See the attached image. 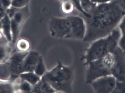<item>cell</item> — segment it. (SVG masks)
I'll return each instance as SVG.
<instances>
[{"label":"cell","instance_id":"obj_1","mask_svg":"<svg viewBox=\"0 0 125 93\" xmlns=\"http://www.w3.org/2000/svg\"><path fill=\"white\" fill-rule=\"evenodd\" d=\"M90 14L89 18H83L86 31L83 41L92 42L111 34L118 27L125 12L119 0H115L96 4Z\"/></svg>","mask_w":125,"mask_h":93},{"label":"cell","instance_id":"obj_2","mask_svg":"<svg viewBox=\"0 0 125 93\" xmlns=\"http://www.w3.org/2000/svg\"><path fill=\"white\" fill-rule=\"evenodd\" d=\"M120 36L117 27L107 36L91 42L81 58L84 61V65H87L92 61L101 59L114 51L118 46Z\"/></svg>","mask_w":125,"mask_h":93},{"label":"cell","instance_id":"obj_3","mask_svg":"<svg viewBox=\"0 0 125 93\" xmlns=\"http://www.w3.org/2000/svg\"><path fill=\"white\" fill-rule=\"evenodd\" d=\"M42 77L50 85L56 93H70L73 91L74 69L72 67L64 65L59 61L55 67L47 71Z\"/></svg>","mask_w":125,"mask_h":93},{"label":"cell","instance_id":"obj_4","mask_svg":"<svg viewBox=\"0 0 125 93\" xmlns=\"http://www.w3.org/2000/svg\"><path fill=\"white\" fill-rule=\"evenodd\" d=\"M48 30L52 36L58 39H68L71 32V24L67 17H52L48 23Z\"/></svg>","mask_w":125,"mask_h":93},{"label":"cell","instance_id":"obj_5","mask_svg":"<svg viewBox=\"0 0 125 93\" xmlns=\"http://www.w3.org/2000/svg\"><path fill=\"white\" fill-rule=\"evenodd\" d=\"M86 74V82L90 84L95 80L102 77L111 75L110 71L104 64L102 58L93 61L87 65Z\"/></svg>","mask_w":125,"mask_h":93},{"label":"cell","instance_id":"obj_6","mask_svg":"<svg viewBox=\"0 0 125 93\" xmlns=\"http://www.w3.org/2000/svg\"><path fill=\"white\" fill-rule=\"evenodd\" d=\"M67 17L71 24V32L68 39L83 40L86 31V26L83 18L74 15Z\"/></svg>","mask_w":125,"mask_h":93},{"label":"cell","instance_id":"obj_7","mask_svg":"<svg viewBox=\"0 0 125 93\" xmlns=\"http://www.w3.org/2000/svg\"><path fill=\"white\" fill-rule=\"evenodd\" d=\"M28 52H22L16 51L12 53L6 61L5 62L9 65L11 73L12 78L15 79L23 72V61Z\"/></svg>","mask_w":125,"mask_h":93},{"label":"cell","instance_id":"obj_8","mask_svg":"<svg viewBox=\"0 0 125 93\" xmlns=\"http://www.w3.org/2000/svg\"><path fill=\"white\" fill-rule=\"evenodd\" d=\"M117 80L112 75L102 77L92 83L95 92L97 93H112L116 84Z\"/></svg>","mask_w":125,"mask_h":93},{"label":"cell","instance_id":"obj_9","mask_svg":"<svg viewBox=\"0 0 125 93\" xmlns=\"http://www.w3.org/2000/svg\"><path fill=\"white\" fill-rule=\"evenodd\" d=\"M116 60L111 71V74L117 80L125 82V53L119 46L115 50Z\"/></svg>","mask_w":125,"mask_h":93},{"label":"cell","instance_id":"obj_10","mask_svg":"<svg viewBox=\"0 0 125 93\" xmlns=\"http://www.w3.org/2000/svg\"><path fill=\"white\" fill-rule=\"evenodd\" d=\"M41 56L37 51H29L23 61V72H34Z\"/></svg>","mask_w":125,"mask_h":93},{"label":"cell","instance_id":"obj_11","mask_svg":"<svg viewBox=\"0 0 125 93\" xmlns=\"http://www.w3.org/2000/svg\"><path fill=\"white\" fill-rule=\"evenodd\" d=\"M1 31L7 41L9 42L12 41L11 19L6 12L1 19Z\"/></svg>","mask_w":125,"mask_h":93},{"label":"cell","instance_id":"obj_12","mask_svg":"<svg viewBox=\"0 0 125 93\" xmlns=\"http://www.w3.org/2000/svg\"><path fill=\"white\" fill-rule=\"evenodd\" d=\"M56 93L50 85L43 78L33 86L31 93Z\"/></svg>","mask_w":125,"mask_h":93},{"label":"cell","instance_id":"obj_13","mask_svg":"<svg viewBox=\"0 0 125 93\" xmlns=\"http://www.w3.org/2000/svg\"><path fill=\"white\" fill-rule=\"evenodd\" d=\"M19 77L33 86L36 84L41 79V77L37 75L34 72H23L20 74Z\"/></svg>","mask_w":125,"mask_h":93},{"label":"cell","instance_id":"obj_14","mask_svg":"<svg viewBox=\"0 0 125 93\" xmlns=\"http://www.w3.org/2000/svg\"><path fill=\"white\" fill-rule=\"evenodd\" d=\"M118 28L120 34L118 46L125 53V15L120 22Z\"/></svg>","mask_w":125,"mask_h":93},{"label":"cell","instance_id":"obj_15","mask_svg":"<svg viewBox=\"0 0 125 93\" xmlns=\"http://www.w3.org/2000/svg\"><path fill=\"white\" fill-rule=\"evenodd\" d=\"M17 51L22 52H28L31 48V44L27 39L21 38L16 41Z\"/></svg>","mask_w":125,"mask_h":93},{"label":"cell","instance_id":"obj_16","mask_svg":"<svg viewBox=\"0 0 125 93\" xmlns=\"http://www.w3.org/2000/svg\"><path fill=\"white\" fill-rule=\"evenodd\" d=\"M47 71L44 60L42 56H41L34 72L37 75L42 77Z\"/></svg>","mask_w":125,"mask_h":93},{"label":"cell","instance_id":"obj_17","mask_svg":"<svg viewBox=\"0 0 125 93\" xmlns=\"http://www.w3.org/2000/svg\"><path fill=\"white\" fill-rule=\"evenodd\" d=\"M15 88L14 85L9 81L0 80V93H14Z\"/></svg>","mask_w":125,"mask_h":93},{"label":"cell","instance_id":"obj_18","mask_svg":"<svg viewBox=\"0 0 125 93\" xmlns=\"http://www.w3.org/2000/svg\"><path fill=\"white\" fill-rule=\"evenodd\" d=\"M79 1L82 9L89 14L97 4L92 2L91 0H79Z\"/></svg>","mask_w":125,"mask_h":93},{"label":"cell","instance_id":"obj_19","mask_svg":"<svg viewBox=\"0 0 125 93\" xmlns=\"http://www.w3.org/2000/svg\"><path fill=\"white\" fill-rule=\"evenodd\" d=\"M75 7L73 3L69 1H62L61 5V9L64 14L70 15L73 12Z\"/></svg>","mask_w":125,"mask_h":93},{"label":"cell","instance_id":"obj_20","mask_svg":"<svg viewBox=\"0 0 125 93\" xmlns=\"http://www.w3.org/2000/svg\"><path fill=\"white\" fill-rule=\"evenodd\" d=\"M33 86L28 82L22 80L18 85L16 86L17 90L23 93H31Z\"/></svg>","mask_w":125,"mask_h":93},{"label":"cell","instance_id":"obj_21","mask_svg":"<svg viewBox=\"0 0 125 93\" xmlns=\"http://www.w3.org/2000/svg\"><path fill=\"white\" fill-rule=\"evenodd\" d=\"M60 0L62 1H67L71 2V3L73 4L75 8L77 9L79 12H81L83 15L84 17L86 18H89L90 17V14L85 12L82 9L81 6L80 2H79V0Z\"/></svg>","mask_w":125,"mask_h":93},{"label":"cell","instance_id":"obj_22","mask_svg":"<svg viewBox=\"0 0 125 93\" xmlns=\"http://www.w3.org/2000/svg\"><path fill=\"white\" fill-rule=\"evenodd\" d=\"M9 52V48L7 45L0 48V63L5 62L8 59Z\"/></svg>","mask_w":125,"mask_h":93},{"label":"cell","instance_id":"obj_23","mask_svg":"<svg viewBox=\"0 0 125 93\" xmlns=\"http://www.w3.org/2000/svg\"><path fill=\"white\" fill-rule=\"evenodd\" d=\"M29 0H12L11 6L17 8L22 9L28 6Z\"/></svg>","mask_w":125,"mask_h":93},{"label":"cell","instance_id":"obj_24","mask_svg":"<svg viewBox=\"0 0 125 93\" xmlns=\"http://www.w3.org/2000/svg\"><path fill=\"white\" fill-rule=\"evenodd\" d=\"M112 93H125V82L117 80L116 86Z\"/></svg>","mask_w":125,"mask_h":93},{"label":"cell","instance_id":"obj_25","mask_svg":"<svg viewBox=\"0 0 125 93\" xmlns=\"http://www.w3.org/2000/svg\"><path fill=\"white\" fill-rule=\"evenodd\" d=\"M12 0H0V11L5 12L11 6Z\"/></svg>","mask_w":125,"mask_h":93},{"label":"cell","instance_id":"obj_26","mask_svg":"<svg viewBox=\"0 0 125 93\" xmlns=\"http://www.w3.org/2000/svg\"><path fill=\"white\" fill-rule=\"evenodd\" d=\"M91 0L93 3L98 4L108 3V2L113 1L115 0Z\"/></svg>","mask_w":125,"mask_h":93},{"label":"cell","instance_id":"obj_27","mask_svg":"<svg viewBox=\"0 0 125 93\" xmlns=\"http://www.w3.org/2000/svg\"><path fill=\"white\" fill-rule=\"evenodd\" d=\"M7 40L5 37H4L1 39H0V48L6 45Z\"/></svg>","mask_w":125,"mask_h":93},{"label":"cell","instance_id":"obj_28","mask_svg":"<svg viewBox=\"0 0 125 93\" xmlns=\"http://www.w3.org/2000/svg\"><path fill=\"white\" fill-rule=\"evenodd\" d=\"M119 1L120 6L125 12V0H119Z\"/></svg>","mask_w":125,"mask_h":93}]
</instances>
